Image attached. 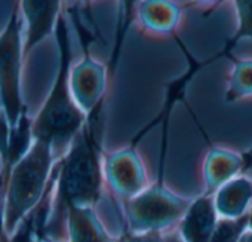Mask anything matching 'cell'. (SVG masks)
Masks as SVG:
<instances>
[{"instance_id": "cell-1", "label": "cell", "mask_w": 252, "mask_h": 242, "mask_svg": "<svg viewBox=\"0 0 252 242\" xmlns=\"http://www.w3.org/2000/svg\"><path fill=\"white\" fill-rule=\"evenodd\" d=\"M97 114H94V118ZM92 120L74 139L69 152L61 161L58 172V198L49 223L53 235L62 225V216L72 207L87 208L99 200L102 174L96 143L97 120Z\"/></svg>"}, {"instance_id": "cell-2", "label": "cell", "mask_w": 252, "mask_h": 242, "mask_svg": "<svg viewBox=\"0 0 252 242\" xmlns=\"http://www.w3.org/2000/svg\"><path fill=\"white\" fill-rule=\"evenodd\" d=\"M56 38L61 50V62L52 92L32 124V139L50 145L53 149L74 142L84 127V114L74 104L69 90V41L66 24L62 15L56 22Z\"/></svg>"}, {"instance_id": "cell-3", "label": "cell", "mask_w": 252, "mask_h": 242, "mask_svg": "<svg viewBox=\"0 0 252 242\" xmlns=\"http://www.w3.org/2000/svg\"><path fill=\"white\" fill-rule=\"evenodd\" d=\"M53 148L34 140L30 151L4 177V231L10 234L40 201L47 182Z\"/></svg>"}, {"instance_id": "cell-4", "label": "cell", "mask_w": 252, "mask_h": 242, "mask_svg": "<svg viewBox=\"0 0 252 242\" xmlns=\"http://www.w3.org/2000/svg\"><path fill=\"white\" fill-rule=\"evenodd\" d=\"M0 80L3 114L10 127H15L25 114V106L21 102L19 93V67H21V44H19V22L18 3L13 4L12 16L3 30L0 38Z\"/></svg>"}, {"instance_id": "cell-5", "label": "cell", "mask_w": 252, "mask_h": 242, "mask_svg": "<svg viewBox=\"0 0 252 242\" xmlns=\"http://www.w3.org/2000/svg\"><path fill=\"white\" fill-rule=\"evenodd\" d=\"M189 207L190 206L171 197L164 189H151L130 203L128 217L133 231L158 232L157 229L179 219Z\"/></svg>"}, {"instance_id": "cell-6", "label": "cell", "mask_w": 252, "mask_h": 242, "mask_svg": "<svg viewBox=\"0 0 252 242\" xmlns=\"http://www.w3.org/2000/svg\"><path fill=\"white\" fill-rule=\"evenodd\" d=\"M21 7L28 24L24 46L25 55H28L52 31L61 4L58 1H24Z\"/></svg>"}, {"instance_id": "cell-7", "label": "cell", "mask_w": 252, "mask_h": 242, "mask_svg": "<svg viewBox=\"0 0 252 242\" xmlns=\"http://www.w3.org/2000/svg\"><path fill=\"white\" fill-rule=\"evenodd\" d=\"M216 208L208 197L190 204L182 223V235L186 242H210L216 231Z\"/></svg>"}, {"instance_id": "cell-8", "label": "cell", "mask_w": 252, "mask_h": 242, "mask_svg": "<svg viewBox=\"0 0 252 242\" xmlns=\"http://www.w3.org/2000/svg\"><path fill=\"white\" fill-rule=\"evenodd\" d=\"M252 198V182L245 177L227 182L217 195V210L227 219H239Z\"/></svg>"}, {"instance_id": "cell-9", "label": "cell", "mask_w": 252, "mask_h": 242, "mask_svg": "<svg viewBox=\"0 0 252 242\" xmlns=\"http://www.w3.org/2000/svg\"><path fill=\"white\" fill-rule=\"evenodd\" d=\"M68 220L71 242H111L90 210L72 207L68 210Z\"/></svg>"}, {"instance_id": "cell-10", "label": "cell", "mask_w": 252, "mask_h": 242, "mask_svg": "<svg viewBox=\"0 0 252 242\" xmlns=\"http://www.w3.org/2000/svg\"><path fill=\"white\" fill-rule=\"evenodd\" d=\"M111 167L117 188L120 186L121 189H126V194L136 192V189L143 183V174L140 173L137 161L131 155L120 160L117 158Z\"/></svg>"}, {"instance_id": "cell-11", "label": "cell", "mask_w": 252, "mask_h": 242, "mask_svg": "<svg viewBox=\"0 0 252 242\" xmlns=\"http://www.w3.org/2000/svg\"><path fill=\"white\" fill-rule=\"evenodd\" d=\"M250 225V216L245 214L239 219L221 220L211 237L210 242H239L245 228Z\"/></svg>"}, {"instance_id": "cell-12", "label": "cell", "mask_w": 252, "mask_h": 242, "mask_svg": "<svg viewBox=\"0 0 252 242\" xmlns=\"http://www.w3.org/2000/svg\"><path fill=\"white\" fill-rule=\"evenodd\" d=\"M239 160L233 158L227 154H219V157H214L211 160V174H210V182L213 186L226 182L233 173L239 170Z\"/></svg>"}, {"instance_id": "cell-13", "label": "cell", "mask_w": 252, "mask_h": 242, "mask_svg": "<svg viewBox=\"0 0 252 242\" xmlns=\"http://www.w3.org/2000/svg\"><path fill=\"white\" fill-rule=\"evenodd\" d=\"M236 9L239 12V30L226 50H230V47L242 38H252V1H238Z\"/></svg>"}, {"instance_id": "cell-14", "label": "cell", "mask_w": 252, "mask_h": 242, "mask_svg": "<svg viewBox=\"0 0 252 242\" xmlns=\"http://www.w3.org/2000/svg\"><path fill=\"white\" fill-rule=\"evenodd\" d=\"M247 93H252V62L239 64L238 71H235V80L229 96L232 99H236Z\"/></svg>"}, {"instance_id": "cell-15", "label": "cell", "mask_w": 252, "mask_h": 242, "mask_svg": "<svg viewBox=\"0 0 252 242\" xmlns=\"http://www.w3.org/2000/svg\"><path fill=\"white\" fill-rule=\"evenodd\" d=\"M127 242H162L159 238L158 232H149V234H143L139 237H130Z\"/></svg>"}, {"instance_id": "cell-16", "label": "cell", "mask_w": 252, "mask_h": 242, "mask_svg": "<svg viewBox=\"0 0 252 242\" xmlns=\"http://www.w3.org/2000/svg\"><path fill=\"white\" fill-rule=\"evenodd\" d=\"M162 242H183L179 237H176V235H168V237H165Z\"/></svg>"}, {"instance_id": "cell-17", "label": "cell", "mask_w": 252, "mask_h": 242, "mask_svg": "<svg viewBox=\"0 0 252 242\" xmlns=\"http://www.w3.org/2000/svg\"><path fill=\"white\" fill-rule=\"evenodd\" d=\"M239 242H252V232L242 235V238L239 240Z\"/></svg>"}, {"instance_id": "cell-18", "label": "cell", "mask_w": 252, "mask_h": 242, "mask_svg": "<svg viewBox=\"0 0 252 242\" xmlns=\"http://www.w3.org/2000/svg\"><path fill=\"white\" fill-rule=\"evenodd\" d=\"M248 216H250V228L252 229V211L250 213V214H248Z\"/></svg>"}, {"instance_id": "cell-19", "label": "cell", "mask_w": 252, "mask_h": 242, "mask_svg": "<svg viewBox=\"0 0 252 242\" xmlns=\"http://www.w3.org/2000/svg\"><path fill=\"white\" fill-rule=\"evenodd\" d=\"M24 242H34V241H30V240H28V241H24Z\"/></svg>"}, {"instance_id": "cell-20", "label": "cell", "mask_w": 252, "mask_h": 242, "mask_svg": "<svg viewBox=\"0 0 252 242\" xmlns=\"http://www.w3.org/2000/svg\"><path fill=\"white\" fill-rule=\"evenodd\" d=\"M251 157H252V152H251Z\"/></svg>"}]
</instances>
